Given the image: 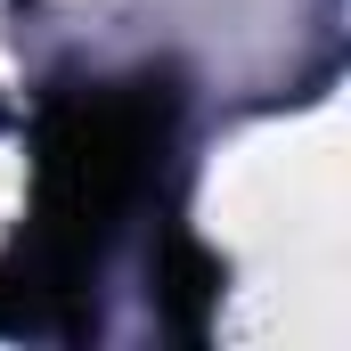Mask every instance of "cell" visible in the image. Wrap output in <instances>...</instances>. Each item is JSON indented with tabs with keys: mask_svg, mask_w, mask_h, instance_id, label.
<instances>
[{
	"mask_svg": "<svg viewBox=\"0 0 351 351\" xmlns=\"http://www.w3.org/2000/svg\"><path fill=\"white\" fill-rule=\"evenodd\" d=\"M164 139H172V82H98L41 106L33 229L16 262V294L33 311L74 327L82 286L98 278L114 229L131 221V204L147 196V180L164 164Z\"/></svg>",
	"mask_w": 351,
	"mask_h": 351,
	"instance_id": "1",
	"label": "cell"
},
{
	"mask_svg": "<svg viewBox=\"0 0 351 351\" xmlns=\"http://www.w3.org/2000/svg\"><path fill=\"white\" fill-rule=\"evenodd\" d=\"M221 302V262L188 237V229H172L164 237V254H156V311L172 319L180 335H204V311Z\"/></svg>",
	"mask_w": 351,
	"mask_h": 351,
	"instance_id": "2",
	"label": "cell"
}]
</instances>
